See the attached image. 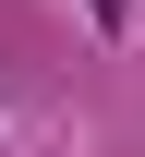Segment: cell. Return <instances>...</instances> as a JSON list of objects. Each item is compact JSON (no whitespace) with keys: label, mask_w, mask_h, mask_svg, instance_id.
I'll return each mask as SVG.
<instances>
[{"label":"cell","mask_w":145,"mask_h":157,"mask_svg":"<svg viewBox=\"0 0 145 157\" xmlns=\"http://www.w3.org/2000/svg\"><path fill=\"white\" fill-rule=\"evenodd\" d=\"M97 24H109V36H121V24H133V0H97Z\"/></svg>","instance_id":"1"}]
</instances>
